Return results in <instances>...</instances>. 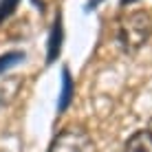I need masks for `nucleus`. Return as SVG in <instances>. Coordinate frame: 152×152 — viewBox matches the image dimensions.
<instances>
[{
    "label": "nucleus",
    "mask_w": 152,
    "mask_h": 152,
    "mask_svg": "<svg viewBox=\"0 0 152 152\" xmlns=\"http://www.w3.org/2000/svg\"><path fill=\"white\" fill-rule=\"evenodd\" d=\"M152 35V15L148 11H132L126 18H121L117 29V40L121 44L126 53H137L139 49H143L148 44Z\"/></svg>",
    "instance_id": "nucleus-1"
},
{
    "label": "nucleus",
    "mask_w": 152,
    "mask_h": 152,
    "mask_svg": "<svg viewBox=\"0 0 152 152\" xmlns=\"http://www.w3.org/2000/svg\"><path fill=\"white\" fill-rule=\"evenodd\" d=\"M49 152H97V145L82 126H66L53 139Z\"/></svg>",
    "instance_id": "nucleus-2"
},
{
    "label": "nucleus",
    "mask_w": 152,
    "mask_h": 152,
    "mask_svg": "<svg viewBox=\"0 0 152 152\" xmlns=\"http://www.w3.org/2000/svg\"><path fill=\"white\" fill-rule=\"evenodd\" d=\"M126 152H152V134L145 128L137 130L128 137V141L124 143Z\"/></svg>",
    "instance_id": "nucleus-3"
},
{
    "label": "nucleus",
    "mask_w": 152,
    "mask_h": 152,
    "mask_svg": "<svg viewBox=\"0 0 152 152\" xmlns=\"http://www.w3.org/2000/svg\"><path fill=\"white\" fill-rule=\"evenodd\" d=\"M71 93H73V82L69 75V69H64V91H62V102H60V110H64L71 102Z\"/></svg>",
    "instance_id": "nucleus-4"
},
{
    "label": "nucleus",
    "mask_w": 152,
    "mask_h": 152,
    "mask_svg": "<svg viewBox=\"0 0 152 152\" xmlns=\"http://www.w3.org/2000/svg\"><path fill=\"white\" fill-rule=\"evenodd\" d=\"M20 60H24V53H20V51H13V53L2 55V57H0V73H2V71H7L9 66L18 64Z\"/></svg>",
    "instance_id": "nucleus-5"
},
{
    "label": "nucleus",
    "mask_w": 152,
    "mask_h": 152,
    "mask_svg": "<svg viewBox=\"0 0 152 152\" xmlns=\"http://www.w3.org/2000/svg\"><path fill=\"white\" fill-rule=\"evenodd\" d=\"M15 4H18V0H0V22L15 9Z\"/></svg>",
    "instance_id": "nucleus-6"
},
{
    "label": "nucleus",
    "mask_w": 152,
    "mask_h": 152,
    "mask_svg": "<svg viewBox=\"0 0 152 152\" xmlns=\"http://www.w3.org/2000/svg\"><path fill=\"white\" fill-rule=\"evenodd\" d=\"M145 130H148V132L152 134V119H150V121H148V126H145Z\"/></svg>",
    "instance_id": "nucleus-7"
}]
</instances>
